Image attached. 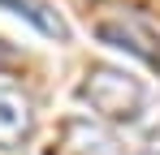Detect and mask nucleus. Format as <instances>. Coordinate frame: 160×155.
Returning a JSON list of instances; mask_svg holds the SVG:
<instances>
[{
  "mask_svg": "<svg viewBox=\"0 0 160 155\" xmlns=\"http://www.w3.org/2000/svg\"><path fill=\"white\" fill-rule=\"evenodd\" d=\"M78 99L87 103L91 112H100L104 121H112V125H138V121L147 116V108H152V91L134 73H126V69L95 65L91 73L82 78Z\"/></svg>",
  "mask_w": 160,
  "mask_h": 155,
  "instance_id": "obj_1",
  "label": "nucleus"
},
{
  "mask_svg": "<svg viewBox=\"0 0 160 155\" xmlns=\"http://www.w3.org/2000/svg\"><path fill=\"white\" fill-rule=\"evenodd\" d=\"M95 39L104 48H117L126 56H134V60H143L160 78V30H152L147 22H138V17H104L95 26Z\"/></svg>",
  "mask_w": 160,
  "mask_h": 155,
  "instance_id": "obj_2",
  "label": "nucleus"
},
{
  "mask_svg": "<svg viewBox=\"0 0 160 155\" xmlns=\"http://www.w3.org/2000/svg\"><path fill=\"white\" fill-rule=\"evenodd\" d=\"M30 138V103L26 95L0 86V151H18Z\"/></svg>",
  "mask_w": 160,
  "mask_h": 155,
  "instance_id": "obj_3",
  "label": "nucleus"
},
{
  "mask_svg": "<svg viewBox=\"0 0 160 155\" xmlns=\"http://www.w3.org/2000/svg\"><path fill=\"white\" fill-rule=\"evenodd\" d=\"M0 9H9V13H18V17H26L39 35H48V39H56V43H65L69 39V26H65V17L56 13L48 0H0Z\"/></svg>",
  "mask_w": 160,
  "mask_h": 155,
  "instance_id": "obj_4",
  "label": "nucleus"
},
{
  "mask_svg": "<svg viewBox=\"0 0 160 155\" xmlns=\"http://www.w3.org/2000/svg\"><path fill=\"white\" fill-rule=\"evenodd\" d=\"M13 65H18V52H13V43H4V39H0V73H4V69H13Z\"/></svg>",
  "mask_w": 160,
  "mask_h": 155,
  "instance_id": "obj_5",
  "label": "nucleus"
},
{
  "mask_svg": "<svg viewBox=\"0 0 160 155\" xmlns=\"http://www.w3.org/2000/svg\"><path fill=\"white\" fill-rule=\"evenodd\" d=\"M147 155H160V151H147Z\"/></svg>",
  "mask_w": 160,
  "mask_h": 155,
  "instance_id": "obj_6",
  "label": "nucleus"
}]
</instances>
